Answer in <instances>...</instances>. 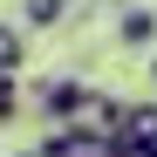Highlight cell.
Instances as JSON below:
<instances>
[{
  "label": "cell",
  "mask_w": 157,
  "mask_h": 157,
  "mask_svg": "<svg viewBox=\"0 0 157 157\" xmlns=\"http://www.w3.org/2000/svg\"><path fill=\"white\" fill-rule=\"evenodd\" d=\"M41 157H116V137L96 123H55V137L41 144Z\"/></svg>",
  "instance_id": "obj_1"
},
{
  "label": "cell",
  "mask_w": 157,
  "mask_h": 157,
  "mask_svg": "<svg viewBox=\"0 0 157 157\" xmlns=\"http://www.w3.org/2000/svg\"><path fill=\"white\" fill-rule=\"evenodd\" d=\"M116 41L123 48H150L157 41V7H123L116 14Z\"/></svg>",
  "instance_id": "obj_2"
},
{
  "label": "cell",
  "mask_w": 157,
  "mask_h": 157,
  "mask_svg": "<svg viewBox=\"0 0 157 157\" xmlns=\"http://www.w3.org/2000/svg\"><path fill=\"white\" fill-rule=\"evenodd\" d=\"M116 144H157V96H150V102H130V109H123Z\"/></svg>",
  "instance_id": "obj_3"
},
{
  "label": "cell",
  "mask_w": 157,
  "mask_h": 157,
  "mask_svg": "<svg viewBox=\"0 0 157 157\" xmlns=\"http://www.w3.org/2000/svg\"><path fill=\"white\" fill-rule=\"evenodd\" d=\"M68 7H75V0H21V21H28V28H62V21H68Z\"/></svg>",
  "instance_id": "obj_4"
},
{
  "label": "cell",
  "mask_w": 157,
  "mask_h": 157,
  "mask_svg": "<svg viewBox=\"0 0 157 157\" xmlns=\"http://www.w3.org/2000/svg\"><path fill=\"white\" fill-rule=\"evenodd\" d=\"M21 62H28V34L14 21H0V75H21Z\"/></svg>",
  "instance_id": "obj_5"
},
{
  "label": "cell",
  "mask_w": 157,
  "mask_h": 157,
  "mask_svg": "<svg viewBox=\"0 0 157 157\" xmlns=\"http://www.w3.org/2000/svg\"><path fill=\"white\" fill-rule=\"evenodd\" d=\"M14 109H21V96H14V75H0V123H14Z\"/></svg>",
  "instance_id": "obj_6"
},
{
  "label": "cell",
  "mask_w": 157,
  "mask_h": 157,
  "mask_svg": "<svg viewBox=\"0 0 157 157\" xmlns=\"http://www.w3.org/2000/svg\"><path fill=\"white\" fill-rule=\"evenodd\" d=\"M116 157H157V144H116Z\"/></svg>",
  "instance_id": "obj_7"
},
{
  "label": "cell",
  "mask_w": 157,
  "mask_h": 157,
  "mask_svg": "<svg viewBox=\"0 0 157 157\" xmlns=\"http://www.w3.org/2000/svg\"><path fill=\"white\" fill-rule=\"evenodd\" d=\"M150 82H157V55H150Z\"/></svg>",
  "instance_id": "obj_8"
},
{
  "label": "cell",
  "mask_w": 157,
  "mask_h": 157,
  "mask_svg": "<svg viewBox=\"0 0 157 157\" xmlns=\"http://www.w3.org/2000/svg\"><path fill=\"white\" fill-rule=\"evenodd\" d=\"M34 157H41V150H34Z\"/></svg>",
  "instance_id": "obj_9"
}]
</instances>
